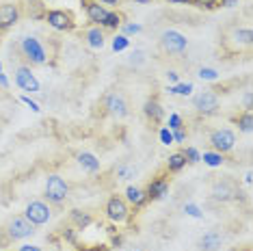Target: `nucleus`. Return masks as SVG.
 <instances>
[{
  "instance_id": "1",
  "label": "nucleus",
  "mask_w": 253,
  "mask_h": 251,
  "mask_svg": "<svg viewBox=\"0 0 253 251\" xmlns=\"http://www.w3.org/2000/svg\"><path fill=\"white\" fill-rule=\"evenodd\" d=\"M18 50L22 52V59H24L28 65H45V63H48V52H45L43 43L33 35L22 37L18 42Z\"/></svg>"
},
{
  "instance_id": "2",
  "label": "nucleus",
  "mask_w": 253,
  "mask_h": 251,
  "mask_svg": "<svg viewBox=\"0 0 253 251\" xmlns=\"http://www.w3.org/2000/svg\"><path fill=\"white\" fill-rule=\"evenodd\" d=\"M2 232H4V236H7L9 243H18V241L31 238L33 234H35V225H33L24 214H13L7 223H4Z\"/></svg>"
},
{
  "instance_id": "3",
  "label": "nucleus",
  "mask_w": 253,
  "mask_h": 251,
  "mask_svg": "<svg viewBox=\"0 0 253 251\" xmlns=\"http://www.w3.org/2000/svg\"><path fill=\"white\" fill-rule=\"evenodd\" d=\"M43 195H45V199H48L50 204H54V206H61V204H65V199L70 197V184L65 182L63 175L50 173L48 178H45Z\"/></svg>"
},
{
  "instance_id": "4",
  "label": "nucleus",
  "mask_w": 253,
  "mask_h": 251,
  "mask_svg": "<svg viewBox=\"0 0 253 251\" xmlns=\"http://www.w3.org/2000/svg\"><path fill=\"white\" fill-rule=\"evenodd\" d=\"M158 48H160V52H165V54H184L186 48H188V39L184 37L180 31L169 28V31L160 33Z\"/></svg>"
},
{
  "instance_id": "5",
  "label": "nucleus",
  "mask_w": 253,
  "mask_h": 251,
  "mask_svg": "<svg viewBox=\"0 0 253 251\" xmlns=\"http://www.w3.org/2000/svg\"><path fill=\"white\" fill-rule=\"evenodd\" d=\"M102 108L115 119H124L130 113L128 100H126V95L122 91H106L104 98H102Z\"/></svg>"
},
{
  "instance_id": "6",
  "label": "nucleus",
  "mask_w": 253,
  "mask_h": 251,
  "mask_svg": "<svg viewBox=\"0 0 253 251\" xmlns=\"http://www.w3.org/2000/svg\"><path fill=\"white\" fill-rule=\"evenodd\" d=\"M193 108L204 117L216 115L221 108V98L216 91H199L197 95H193Z\"/></svg>"
},
{
  "instance_id": "7",
  "label": "nucleus",
  "mask_w": 253,
  "mask_h": 251,
  "mask_svg": "<svg viewBox=\"0 0 253 251\" xmlns=\"http://www.w3.org/2000/svg\"><path fill=\"white\" fill-rule=\"evenodd\" d=\"M104 212H106V219L111 221V223H115V225H122V223H126V221L130 219V214H132V212H130L128 202H126L124 197H119V195L108 197Z\"/></svg>"
},
{
  "instance_id": "8",
  "label": "nucleus",
  "mask_w": 253,
  "mask_h": 251,
  "mask_svg": "<svg viewBox=\"0 0 253 251\" xmlns=\"http://www.w3.org/2000/svg\"><path fill=\"white\" fill-rule=\"evenodd\" d=\"M210 195L214 202L227 204V202H234V199L240 197V188L236 186L232 180H214L210 186Z\"/></svg>"
},
{
  "instance_id": "9",
  "label": "nucleus",
  "mask_w": 253,
  "mask_h": 251,
  "mask_svg": "<svg viewBox=\"0 0 253 251\" xmlns=\"http://www.w3.org/2000/svg\"><path fill=\"white\" fill-rule=\"evenodd\" d=\"M210 145L218 154H227L236 147V132L229 128H218L210 132Z\"/></svg>"
},
{
  "instance_id": "10",
  "label": "nucleus",
  "mask_w": 253,
  "mask_h": 251,
  "mask_svg": "<svg viewBox=\"0 0 253 251\" xmlns=\"http://www.w3.org/2000/svg\"><path fill=\"white\" fill-rule=\"evenodd\" d=\"M43 18H45V22H48L50 26L54 28V31L67 33V31H74V28H76L74 15L70 13V11H65V9H50V11H45L43 13Z\"/></svg>"
},
{
  "instance_id": "11",
  "label": "nucleus",
  "mask_w": 253,
  "mask_h": 251,
  "mask_svg": "<svg viewBox=\"0 0 253 251\" xmlns=\"http://www.w3.org/2000/svg\"><path fill=\"white\" fill-rule=\"evenodd\" d=\"M15 84L24 91V93H39V89H42V84H39L37 76L31 72V65H18L15 67Z\"/></svg>"
},
{
  "instance_id": "12",
  "label": "nucleus",
  "mask_w": 253,
  "mask_h": 251,
  "mask_svg": "<svg viewBox=\"0 0 253 251\" xmlns=\"http://www.w3.org/2000/svg\"><path fill=\"white\" fill-rule=\"evenodd\" d=\"M24 216L31 221L33 225H45L50 219H52V208L45 202H31L24 210Z\"/></svg>"
},
{
  "instance_id": "13",
  "label": "nucleus",
  "mask_w": 253,
  "mask_h": 251,
  "mask_svg": "<svg viewBox=\"0 0 253 251\" xmlns=\"http://www.w3.org/2000/svg\"><path fill=\"white\" fill-rule=\"evenodd\" d=\"M22 18L20 4L15 2H2L0 4V33H7L9 28H13Z\"/></svg>"
},
{
  "instance_id": "14",
  "label": "nucleus",
  "mask_w": 253,
  "mask_h": 251,
  "mask_svg": "<svg viewBox=\"0 0 253 251\" xmlns=\"http://www.w3.org/2000/svg\"><path fill=\"white\" fill-rule=\"evenodd\" d=\"M225 43L232 45L234 52L249 50L251 43H253V31H251V28H234V31L225 37Z\"/></svg>"
},
{
  "instance_id": "15",
  "label": "nucleus",
  "mask_w": 253,
  "mask_h": 251,
  "mask_svg": "<svg viewBox=\"0 0 253 251\" xmlns=\"http://www.w3.org/2000/svg\"><path fill=\"white\" fill-rule=\"evenodd\" d=\"M167 193H169V178H167V175H156L145 188L147 202H158V199H163Z\"/></svg>"
},
{
  "instance_id": "16",
  "label": "nucleus",
  "mask_w": 253,
  "mask_h": 251,
  "mask_svg": "<svg viewBox=\"0 0 253 251\" xmlns=\"http://www.w3.org/2000/svg\"><path fill=\"white\" fill-rule=\"evenodd\" d=\"M143 115L149 124H160L165 119V106L160 104V100L156 95H149L145 100V104H143Z\"/></svg>"
},
{
  "instance_id": "17",
  "label": "nucleus",
  "mask_w": 253,
  "mask_h": 251,
  "mask_svg": "<svg viewBox=\"0 0 253 251\" xmlns=\"http://www.w3.org/2000/svg\"><path fill=\"white\" fill-rule=\"evenodd\" d=\"M84 4V13H87L89 22H93L95 26H102L108 15V9L104 7V4H100L97 0H83Z\"/></svg>"
},
{
  "instance_id": "18",
  "label": "nucleus",
  "mask_w": 253,
  "mask_h": 251,
  "mask_svg": "<svg viewBox=\"0 0 253 251\" xmlns=\"http://www.w3.org/2000/svg\"><path fill=\"white\" fill-rule=\"evenodd\" d=\"M83 39H84V43H87L91 50H102V48H104V43H106L104 28L95 26V24L89 26V28H84V31H83Z\"/></svg>"
},
{
  "instance_id": "19",
  "label": "nucleus",
  "mask_w": 253,
  "mask_h": 251,
  "mask_svg": "<svg viewBox=\"0 0 253 251\" xmlns=\"http://www.w3.org/2000/svg\"><path fill=\"white\" fill-rule=\"evenodd\" d=\"M221 245H223V234L218 230H208L199 238L197 247H199V251H218Z\"/></svg>"
},
{
  "instance_id": "20",
  "label": "nucleus",
  "mask_w": 253,
  "mask_h": 251,
  "mask_svg": "<svg viewBox=\"0 0 253 251\" xmlns=\"http://www.w3.org/2000/svg\"><path fill=\"white\" fill-rule=\"evenodd\" d=\"M70 221H72V225L80 232V230H87V227L93 223V214H91L89 210L74 208V210H70Z\"/></svg>"
},
{
  "instance_id": "21",
  "label": "nucleus",
  "mask_w": 253,
  "mask_h": 251,
  "mask_svg": "<svg viewBox=\"0 0 253 251\" xmlns=\"http://www.w3.org/2000/svg\"><path fill=\"white\" fill-rule=\"evenodd\" d=\"M76 161L80 165V169L87 171V173H97V171L102 169V163L97 161V156L95 154H91V152H80L76 156Z\"/></svg>"
},
{
  "instance_id": "22",
  "label": "nucleus",
  "mask_w": 253,
  "mask_h": 251,
  "mask_svg": "<svg viewBox=\"0 0 253 251\" xmlns=\"http://www.w3.org/2000/svg\"><path fill=\"white\" fill-rule=\"evenodd\" d=\"M126 202L128 204H132L134 208H143L147 204V197H145V191L143 188H139V186H128L126 188Z\"/></svg>"
},
{
  "instance_id": "23",
  "label": "nucleus",
  "mask_w": 253,
  "mask_h": 251,
  "mask_svg": "<svg viewBox=\"0 0 253 251\" xmlns=\"http://www.w3.org/2000/svg\"><path fill=\"white\" fill-rule=\"evenodd\" d=\"M184 167H186V158H184L182 152H175L167 158V171H169V173H177V171H182Z\"/></svg>"
},
{
  "instance_id": "24",
  "label": "nucleus",
  "mask_w": 253,
  "mask_h": 251,
  "mask_svg": "<svg viewBox=\"0 0 253 251\" xmlns=\"http://www.w3.org/2000/svg\"><path fill=\"white\" fill-rule=\"evenodd\" d=\"M234 124L238 126L240 132L249 134L251 130H253V115H251V111H245V113H240V115H236L234 117Z\"/></svg>"
},
{
  "instance_id": "25",
  "label": "nucleus",
  "mask_w": 253,
  "mask_h": 251,
  "mask_svg": "<svg viewBox=\"0 0 253 251\" xmlns=\"http://www.w3.org/2000/svg\"><path fill=\"white\" fill-rule=\"evenodd\" d=\"M201 161L208 165V167L214 169V167H221V165L225 163V154H218L214 150H212V152H204V154H201Z\"/></svg>"
},
{
  "instance_id": "26",
  "label": "nucleus",
  "mask_w": 253,
  "mask_h": 251,
  "mask_svg": "<svg viewBox=\"0 0 253 251\" xmlns=\"http://www.w3.org/2000/svg\"><path fill=\"white\" fill-rule=\"evenodd\" d=\"M122 24H124L122 13H119V11H108V15H106V20H104V24H102V28H106V31H117Z\"/></svg>"
},
{
  "instance_id": "27",
  "label": "nucleus",
  "mask_w": 253,
  "mask_h": 251,
  "mask_svg": "<svg viewBox=\"0 0 253 251\" xmlns=\"http://www.w3.org/2000/svg\"><path fill=\"white\" fill-rule=\"evenodd\" d=\"M61 238L65 241L67 245H78V230L74 225H67V227H61Z\"/></svg>"
},
{
  "instance_id": "28",
  "label": "nucleus",
  "mask_w": 253,
  "mask_h": 251,
  "mask_svg": "<svg viewBox=\"0 0 253 251\" xmlns=\"http://www.w3.org/2000/svg\"><path fill=\"white\" fill-rule=\"evenodd\" d=\"M115 173H117L119 180H132L136 175V169L132 167V165H128V163H122L117 169H115Z\"/></svg>"
},
{
  "instance_id": "29",
  "label": "nucleus",
  "mask_w": 253,
  "mask_h": 251,
  "mask_svg": "<svg viewBox=\"0 0 253 251\" xmlns=\"http://www.w3.org/2000/svg\"><path fill=\"white\" fill-rule=\"evenodd\" d=\"M167 91L173 95H191L193 93V83H177L173 87H167Z\"/></svg>"
},
{
  "instance_id": "30",
  "label": "nucleus",
  "mask_w": 253,
  "mask_h": 251,
  "mask_svg": "<svg viewBox=\"0 0 253 251\" xmlns=\"http://www.w3.org/2000/svg\"><path fill=\"white\" fill-rule=\"evenodd\" d=\"M184 158H186V165H197L201 161V152L197 147H186V150H182Z\"/></svg>"
},
{
  "instance_id": "31",
  "label": "nucleus",
  "mask_w": 253,
  "mask_h": 251,
  "mask_svg": "<svg viewBox=\"0 0 253 251\" xmlns=\"http://www.w3.org/2000/svg\"><path fill=\"white\" fill-rule=\"evenodd\" d=\"M197 76L201 78V81H218V78H221V74H218L214 67H199Z\"/></svg>"
},
{
  "instance_id": "32",
  "label": "nucleus",
  "mask_w": 253,
  "mask_h": 251,
  "mask_svg": "<svg viewBox=\"0 0 253 251\" xmlns=\"http://www.w3.org/2000/svg\"><path fill=\"white\" fill-rule=\"evenodd\" d=\"M122 35H126V37H130V35H139V33L143 31V26L141 24H132V22H124L122 26Z\"/></svg>"
},
{
  "instance_id": "33",
  "label": "nucleus",
  "mask_w": 253,
  "mask_h": 251,
  "mask_svg": "<svg viewBox=\"0 0 253 251\" xmlns=\"http://www.w3.org/2000/svg\"><path fill=\"white\" fill-rule=\"evenodd\" d=\"M128 45H130V37H126V35H117L113 39V50L115 52H124Z\"/></svg>"
},
{
  "instance_id": "34",
  "label": "nucleus",
  "mask_w": 253,
  "mask_h": 251,
  "mask_svg": "<svg viewBox=\"0 0 253 251\" xmlns=\"http://www.w3.org/2000/svg\"><path fill=\"white\" fill-rule=\"evenodd\" d=\"M158 136H160V143H163V145H173V132H171L167 126H165V128H160Z\"/></svg>"
},
{
  "instance_id": "35",
  "label": "nucleus",
  "mask_w": 253,
  "mask_h": 251,
  "mask_svg": "<svg viewBox=\"0 0 253 251\" xmlns=\"http://www.w3.org/2000/svg\"><path fill=\"white\" fill-rule=\"evenodd\" d=\"M167 128H169V130L184 128V122H182V117L177 115V113H171V115H169V122H167Z\"/></svg>"
},
{
  "instance_id": "36",
  "label": "nucleus",
  "mask_w": 253,
  "mask_h": 251,
  "mask_svg": "<svg viewBox=\"0 0 253 251\" xmlns=\"http://www.w3.org/2000/svg\"><path fill=\"white\" fill-rule=\"evenodd\" d=\"M184 212L186 214H191V216H195V219H201V210H199V206H195V204H186V206H184Z\"/></svg>"
},
{
  "instance_id": "37",
  "label": "nucleus",
  "mask_w": 253,
  "mask_h": 251,
  "mask_svg": "<svg viewBox=\"0 0 253 251\" xmlns=\"http://www.w3.org/2000/svg\"><path fill=\"white\" fill-rule=\"evenodd\" d=\"M193 4H197V7H204V9H214L218 7V0H191Z\"/></svg>"
},
{
  "instance_id": "38",
  "label": "nucleus",
  "mask_w": 253,
  "mask_h": 251,
  "mask_svg": "<svg viewBox=\"0 0 253 251\" xmlns=\"http://www.w3.org/2000/svg\"><path fill=\"white\" fill-rule=\"evenodd\" d=\"M143 61H145V52H143V50H134L132 56H130V63L132 65H139V63H143Z\"/></svg>"
},
{
  "instance_id": "39",
  "label": "nucleus",
  "mask_w": 253,
  "mask_h": 251,
  "mask_svg": "<svg viewBox=\"0 0 253 251\" xmlns=\"http://www.w3.org/2000/svg\"><path fill=\"white\" fill-rule=\"evenodd\" d=\"M171 132H173V143H184V141H186V130L184 128L171 130Z\"/></svg>"
},
{
  "instance_id": "40",
  "label": "nucleus",
  "mask_w": 253,
  "mask_h": 251,
  "mask_svg": "<svg viewBox=\"0 0 253 251\" xmlns=\"http://www.w3.org/2000/svg\"><path fill=\"white\" fill-rule=\"evenodd\" d=\"M22 102H24V104H26L28 108H31L33 113H39V111H42V108H39V104H37V102H33L31 98H28V95H22Z\"/></svg>"
},
{
  "instance_id": "41",
  "label": "nucleus",
  "mask_w": 253,
  "mask_h": 251,
  "mask_svg": "<svg viewBox=\"0 0 253 251\" xmlns=\"http://www.w3.org/2000/svg\"><path fill=\"white\" fill-rule=\"evenodd\" d=\"M240 0H218V7H236V4H238Z\"/></svg>"
},
{
  "instance_id": "42",
  "label": "nucleus",
  "mask_w": 253,
  "mask_h": 251,
  "mask_svg": "<svg viewBox=\"0 0 253 251\" xmlns=\"http://www.w3.org/2000/svg\"><path fill=\"white\" fill-rule=\"evenodd\" d=\"M18 251H43V249L37 247V245H22V247H18Z\"/></svg>"
},
{
  "instance_id": "43",
  "label": "nucleus",
  "mask_w": 253,
  "mask_h": 251,
  "mask_svg": "<svg viewBox=\"0 0 253 251\" xmlns=\"http://www.w3.org/2000/svg\"><path fill=\"white\" fill-rule=\"evenodd\" d=\"M97 2H100V4H108V7H115V9H117L119 4H122V0H97Z\"/></svg>"
},
{
  "instance_id": "44",
  "label": "nucleus",
  "mask_w": 253,
  "mask_h": 251,
  "mask_svg": "<svg viewBox=\"0 0 253 251\" xmlns=\"http://www.w3.org/2000/svg\"><path fill=\"white\" fill-rule=\"evenodd\" d=\"M251 91H247L245 93V111H251Z\"/></svg>"
},
{
  "instance_id": "45",
  "label": "nucleus",
  "mask_w": 253,
  "mask_h": 251,
  "mask_svg": "<svg viewBox=\"0 0 253 251\" xmlns=\"http://www.w3.org/2000/svg\"><path fill=\"white\" fill-rule=\"evenodd\" d=\"M0 87H2V89H7V87H9V78L4 76L2 72H0Z\"/></svg>"
},
{
  "instance_id": "46",
  "label": "nucleus",
  "mask_w": 253,
  "mask_h": 251,
  "mask_svg": "<svg viewBox=\"0 0 253 251\" xmlns=\"http://www.w3.org/2000/svg\"><path fill=\"white\" fill-rule=\"evenodd\" d=\"M167 81H171V83L177 84V72H167Z\"/></svg>"
},
{
  "instance_id": "47",
  "label": "nucleus",
  "mask_w": 253,
  "mask_h": 251,
  "mask_svg": "<svg viewBox=\"0 0 253 251\" xmlns=\"http://www.w3.org/2000/svg\"><path fill=\"white\" fill-rule=\"evenodd\" d=\"M122 245H124L122 236H113V247H122Z\"/></svg>"
},
{
  "instance_id": "48",
  "label": "nucleus",
  "mask_w": 253,
  "mask_h": 251,
  "mask_svg": "<svg viewBox=\"0 0 253 251\" xmlns=\"http://www.w3.org/2000/svg\"><path fill=\"white\" fill-rule=\"evenodd\" d=\"M28 7H42V0H24Z\"/></svg>"
},
{
  "instance_id": "49",
  "label": "nucleus",
  "mask_w": 253,
  "mask_h": 251,
  "mask_svg": "<svg viewBox=\"0 0 253 251\" xmlns=\"http://www.w3.org/2000/svg\"><path fill=\"white\" fill-rule=\"evenodd\" d=\"M167 2H173V4H191V0H167Z\"/></svg>"
},
{
  "instance_id": "50",
  "label": "nucleus",
  "mask_w": 253,
  "mask_h": 251,
  "mask_svg": "<svg viewBox=\"0 0 253 251\" xmlns=\"http://www.w3.org/2000/svg\"><path fill=\"white\" fill-rule=\"evenodd\" d=\"M134 2H139V4H149L152 0H134Z\"/></svg>"
},
{
  "instance_id": "51",
  "label": "nucleus",
  "mask_w": 253,
  "mask_h": 251,
  "mask_svg": "<svg viewBox=\"0 0 253 251\" xmlns=\"http://www.w3.org/2000/svg\"><path fill=\"white\" fill-rule=\"evenodd\" d=\"M243 251H251V249H249V247H245V249H243Z\"/></svg>"
},
{
  "instance_id": "52",
  "label": "nucleus",
  "mask_w": 253,
  "mask_h": 251,
  "mask_svg": "<svg viewBox=\"0 0 253 251\" xmlns=\"http://www.w3.org/2000/svg\"><path fill=\"white\" fill-rule=\"evenodd\" d=\"M0 72H2V63H0Z\"/></svg>"
},
{
  "instance_id": "53",
  "label": "nucleus",
  "mask_w": 253,
  "mask_h": 251,
  "mask_svg": "<svg viewBox=\"0 0 253 251\" xmlns=\"http://www.w3.org/2000/svg\"><path fill=\"white\" fill-rule=\"evenodd\" d=\"M134 251H141V249H134Z\"/></svg>"
}]
</instances>
